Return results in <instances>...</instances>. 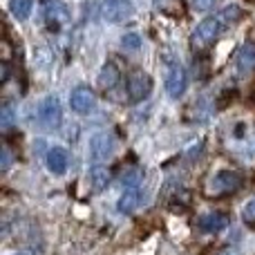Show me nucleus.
Masks as SVG:
<instances>
[{"label": "nucleus", "instance_id": "nucleus-2", "mask_svg": "<svg viewBox=\"0 0 255 255\" xmlns=\"http://www.w3.org/2000/svg\"><path fill=\"white\" fill-rule=\"evenodd\" d=\"M244 184L242 175L235 170H220L206 181V195L208 197H224L235 190H240Z\"/></svg>", "mask_w": 255, "mask_h": 255}, {"label": "nucleus", "instance_id": "nucleus-8", "mask_svg": "<svg viewBox=\"0 0 255 255\" xmlns=\"http://www.w3.org/2000/svg\"><path fill=\"white\" fill-rule=\"evenodd\" d=\"M112 150H115V139H112L108 132H99V134H94L92 141H90V154H92L94 161L108 159L112 154Z\"/></svg>", "mask_w": 255, "mask_h": 255}, {"label": "nucleus", "instance_id": "nucleus-19", "mask_svg": "<svg viewBox=\"0 0 255 255\" xmlns=\"http://www.w3.org/2000/svg\"><path fill=\"white\" fill-rule=\"evenodd\" d=\"M0 126H2V130H9V128L13 126V108H11V103H4L2 110H0Z\"/></svg>", "mask_w": 255, "mask_h": 255}, {"label": "nucleus", "instance_id": "nucleus-12", "mask_svg": "<svg viewBox=\"0 0 255 255\" xmlns=\"http://www.w3.org/2000/svg\"><path fill=\"white\" fill-rule=\"evenodd\" d=\"M67 150L65 148H52L47 152V168L54 172V175H63V172L67 170Z\"/></svg>", "mask_w": 255, "mask_h": 255}, {"label": "nucleus", "instance_id": "nucleus-5", "mask_svg": "<svg viewBox=\"0 0 255 255\" xmlns=\"http://www.w3.org/2000/svg\"><path fill=\"white\" fill-rule=\"evenodd\" d=\"M132 2L130 0H103L101 2V16L108 22H124L132 16Z\"/></svg>", "mask_w": 255, "mask_h": 255}, {"label": "nucleus", "instance_id": "nucleus-11", "mask_svg": "<svg viewBox=\"0 0 255 255\" xmlns=\"http://www.w3.org/2000/svg\"><path fill=\"white\" fill-rule=\"evenodd\" d=\"M197 226L204 233H220V231H224L229 226V217L224 213H206V215H202L197 220Z\"/></svg>", "mask_w": 255, "mask_h": 255}, {"label": "nucleus", "instance_id": "nucleus-16", "mask_svg": "<svg viewBox=\"0 0 255 255\" xmlns=\"http://www.w3.org/2000/svg\"><path fill=\"white\" fill-rule=\"evenodd\" d=\"M90 181H92L94 190H103L108 184H110V170L106 166H94L90 170Z\"/></svg>", "mask_w": 255, "mask_h": 255}, {"label": "nucleus", "instance_id": "nucleus-9", "mask_svg": "<svg viewBox=\"0 0 255 255\" xmlns=\"http://www.w3.org/2000/svg\"><path fill=\"white\" fill-rule=\"evenodd\" d=\"M70 106H72V110L79 112V115H88V112L94 110V106H97V97H94V92L90 88H76L70 97Z\"/></svg>", "mask_w": 255, "mask_h": 255}, {"label": "nucleus", "instance_id": "nucleus-23", "mask_svg": "<svg viewBox=\"0 0 255 255\" xmlns=\"http://www.w3.org/2000/svg\"><path fill=\"white\" fill-rule=\"evenodd\" d=\"M222 255H240L238 251H235V249H226V251L224 253H222Z\"/></svg>", "mask_w": 255, "mask_h": 255}, {"label": "nucleus", "instance_id": "nucleus-6", "mask_svg": "<svg viewBox=\"0 0 255 255\" xmlns=\"http://www.w3.org/2000/svg\"><path fill=\"white\" fill-rule=\"evenodd\" d=\"M38 119L45 128H58L63 121V110L56 97H47L38 108Z\"/></svg>", "mask_w": 255, "mask_h": 255}, {"label": "nucleus", "instance_id": "nucleus-4", "mask_svg": "<svg viewBox=\"0 0 255 255\" xmlns=\"http://www.w3.org/2000/svg\"><path fill=\"white\" fill-rule=\"evenodd\" d=\"M150 92H152V79H150L145 72L134 70L130 76H128V94H130V99L134 103L148 99Z\"/></svg>", "mask_w": 255, "mask_h": 255}, {"label": "nucleus", "instance_id": "nucleus-15", "mask_svg": "<svg viewBox=\"0 0 255 255\" xmlns=\"http://www.w3.org/2000/svg\"><path fill=\"white\" fill-rule=\"evenodd\" d=\"M34 9V0H9V11L18 20H27Z\"/></svg>", "mask_w": 255, "mask_h": 255}, {"label": "nucleus", "instance_id": "nucleus-20", "mask_svg": "<svg viewBox=\"0 0 255 255\" xmlns=\"http://www.w3.org/2000/svg\"><path fill=\"white\" fill-rule=\"evenodd\" d=\"M242 220L247 222L249 226H253L255 229V199L244 204V211H242Z\"/></svg>", "mask_w": 255, "mask_h": 255}, {"label": "nucleus", "instance_id": "nucleus-13", "mask_svg": "<svg viewBox=\"0 0 255 255\" xmlns=\"http://www.w3.org/2000/svg\"><path fill=\"white\" fill-rule=\"evenodd\" d=\"M141 199H143V195H141V190L136 188H126V193L121 195V199H119V211L121 213H134L136 208H139V204H141Z\"/></svg>", "mask_w": 255, "mask_h": 255}, {"label": "nucleus", "instance_id": "nucleus-10", "mask_svg": "<svg viewBox=\"0 0 255 255\" xmlns=\"http://www.w3.org/2000/svg\"><path fill=\"white\" fill-rule=\"evenodd\" d=\"M235 67H238L240 76H249L255 72V43L242 45V49L238 52L235 58Z\"/></svg>", "mask_w": 255, "mask_h": 255}, {"label": "nucleus", "instance_id": "nucleus-21", "mask_svg": "<svg viewBox=\"0 0 255 255\" xmlns=\"http://www.w3.org/2000/svg\"><path fill=\"white\" fill-rule=\"evenodd\" d=\"M217 0H193V9H197V11H206V9L215 7Z\"/></svg>", "mask_w": 255, "mask_h": 255}, {"label": "nucleus", "instance_id": "nucleus-1", "mask_svg": "<svg viewBox=\"0 0 255 255\" xmlns=\"http://www.w3.org/2000/svg\"><path fill=\"white\" fill-rule=\"evenodd\" d=\"M226 27H231V25H229V20L224 18L222 11L217 13V16H208V18H204V20L197 25V29L193 31L190 43H193L195 49H206L220 38L222 31H224Z\"/></svg>", "mask_w": 255, "mask_h": 255}, {"label": "nucleus", "instance_id": "nucleus-22", "mask_svg": "<svg viewBox=\"0 0 255 255\" xmlns=\"http://www.w3.org/2000/svg\"><path fill=\"white\" fill-rule=\"evenodd\" d=\"M9 163H11V152H9V148L4 145V148H2V161H0V168H2V170H7Z\"/></svg>", "mask_w": 255, "mask_h": 255}, {"label": "nucleus", "instance_id": "nucleus-18", "mask_svg": "<svg viewBox=\"0 0 255 255\" xmlns=\"http://www.w3.org/2000/svg\"><path fill=\"white\" fill-rule=\"evenodd\" d=\"M121 47L128 49V52H136V49L141 47V36H139V34H134V31L126 34L124 38H121Z\"/></svg>", "mask_w": 255, "mask_h": 255}, {"label": "nucleus", "instance_id": "nucleus-14", "mask_svg": "<svg viewBox=\"0 0 255 255\" xmlns=\"http://www.w3.org/2000/svg\"><path fill=\"white\" fill-rule=\"evenodd\" d=\"M119 79H121V74L115 63H106V65L101 67V72H99V85H101L103 90H112L119 83Z\"/></svg>", "mask_w": 255, "mask_h": 255}, {"label": "nucleus", "instance_id": "nucleus-3", "mask_svg": "<svg viewBox=\"0 0 255 255\" xmlns=\"http://www.w3.org/2000/svg\"><path fill=\"white\" fill-rule=\"evenodd\" d=\"M43 16L49 29H61L63 25L70 22V9L65 7L63 0H45L43 2Z\"/></svg>", "mask_w": 255, "mask_h": 255}, {"label": "nucleus", "instance_id": "nucleus-17", "mask_svg": "<svg viewBox=\"0 0 255 255\" xmlns=\"http://www.w3.org/2000/svg\"><path fill=\"white\" fill-rule=\"evenodd\" d=\"M139 179H141L139 168H128V170H124V177H121V181H124L126 188H134V186L139 184Z\"/></svg>", "mask_w": 255, "mask_h": 255}, {"label": "nucleus", "instance_id": "nucleus-7", "mask_svg": "<svg viewBox=\"0 0 255 255\" xmlns=\"http://www.w3.org/2000/svg\"><path fill=\"white\" fill-rule=\"evenodd\" d=\"M186 85H188V76H186L184 67L172 63L166 74V92L170 94L172 99H179L181 94L186 92Z\"/></svg>", "mask_w": 255, "mask_h": 255}]
</instances>
